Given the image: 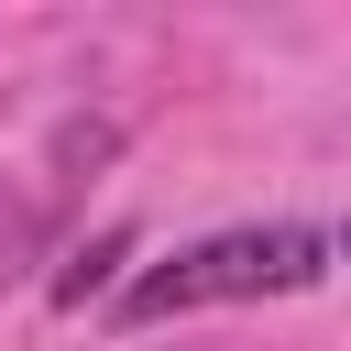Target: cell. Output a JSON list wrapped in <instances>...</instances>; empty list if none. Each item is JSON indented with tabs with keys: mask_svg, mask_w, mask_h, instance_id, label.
<instances>
[{
	"mask_svg": "<svg viewBox=\"0 0 351 351\" xmlns=\"http://www.w3.org/2000/svg\"><path fill=\"white\" fill-rule=\"evenodd\" d=\"M318 274H329V230H307V219H252V230H208V241L143 263V274L110 296V318H121V329H154V318H186V307L307 296Z\"/></svg>",
	"mask_w": 351,
	"mask_h": 351,
	"instance_id": "1",
	"label": "cell"
},
{
	"mask_svg": "<svg viewBox=\"0 0 351 351\" xmlns=\"http://www.w3.org/2000/svg\"><path fill=\"white\" fill-rule=\"evenodd\" d=\"M121 252H132V241H121V230H110V241H88V252H77V263H66V274H55V307H88V296H99V285H110V263H121Z\"/></svg>",
	"mask_w": 351,
	"mask_h": 351,
	"instance_id": "2",
	"label": "cell"
}]
</instances>
